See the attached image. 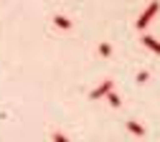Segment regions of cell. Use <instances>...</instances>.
Masks as SVG:
<instances>
[{"label": "cell", "instance_id": "obj_1", "mask_svg": "<svg viewBox=\"0 0 160 142\" xmlns=\"http://www.w3.org/2000/svg\"><path fill=\"white\" fill-rule=\"evenodd\" d=\"M158 10H160V3H158V0H152V3L142 10V15H140L137 18V31H145L148 26H150V20L158 15Z\"/></svg>", "mask_w": 160, "mask_h": 142}, {"label": "cell", "instance_id": "obj_2", "mask_svg": "<svg viewBox=\"0 0 160 142\" xmlns=\"http://www.w3.org/2000/svg\"><path fill=\"white\" fill-rule=\"evenodd\" d=\"M112 89H114V84H112L109 79H107V81H102V84H99V86H97L94 91H89V99H94V101H97V99H102V96H107V94H109Z\"/></svg>", "mask_w": 160, "mask_h": 142}, {"label": "cell", "instance_id": "obj_3", "mask_svg": "<svg viewBox=\"0 0 160 142\" xmlns=\"http://www.w3.org/2000/svg\"><path fill=\"white\" fill-rule=\"evenodd\" d=\"M142 46H148L150 51H155V53L160 56V41H158V38H152V36H142Z\"/></svg>", "mask_w": 160, "mask_h": 142}, {"label": "cell", "instance_id": "obj_4", "mask_svg": "<svg viewBox=\"0 0 160 142\" xmlns=\"http://www.w3.org/2000/svg\"><path fill=\"white\" fill-rule=\"evenodd\" d=\"M125 127H127V132H132V135H137V137H142V135H145V127L140 125V122H135V119H130Z\"/></svg>", "mask_w": 160, "mask_h": 142}, {"label": "cell", "instance_id": "obj_5", "mask_svg": "<svg viewBox=\"0 0 160 142\" xmlns=\"http://www.w3.org/2000/svg\"><path fill=\"white\" fill-rule=\"evenodd\" d=\"M53 23H56L58 28H64V31H69V28H71V20H69V18H64V15H56V18H53Z\"/></svg>", "mask_w": 160, "mask_h": 142}, {"label": "cell", "instance_id": "obj_6", "mask_svg": "<svg viewBox=\"0 0 160 142\" xmlns=\"http://www.w3.org/2000/svg\"><path fill=\"white\" fill-rule=\"evenodd\" d=\"M107 101H109V104H112L114 109H119V107H122V99H119L114 91H109V94H107Z\"/></svg>", "mask_w": 160, "mask_h": 142}, {"label": "cell", "instance_id": "obj_7", "mask_svg": "<svg viewBox=\"0 0 160 142\" xmlns=\"http://www.w3.org/2000/svg\"><path fill=\"white\" fill-rule=\"evenodd\" d=\"M97 51H99V56H109V53H112V46H109V43H99Z\"/></svg>", "mask_w": 160, "mask_h": 142}, {"label": "cell", "instance_id": "obj_8", "mask_svg": "<svg viewBox=\"0 0 160 142\" xmlns=\"http://www.w3.org/2000/svg\"><path fill=\"white\" fill-rule=\"evenodd\" d=\"M53 142H69V137L64 132H53Z\"/></svg>", "mask_w": 160, "mask_h": 142}, {"label": "cell", "instance_id": "obj_9", "mask_svg": "<svg viewBox=\"0 0 160 142\" xmlns=\"http://www.w3.org/2000/svg\"><path fill=\"white\" fill-rule=\"evenodd\" d=\"M148 79H150V74H148V71H140V74H137V84H145Z\"/></svg>", "mask_w": 160, "mask_h": 142}]
</instances>
